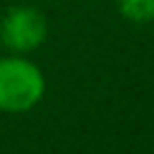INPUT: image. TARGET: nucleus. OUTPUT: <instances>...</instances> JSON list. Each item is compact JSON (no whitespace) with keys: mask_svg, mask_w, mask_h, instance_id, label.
Masks as SVG:
<instances>
[{"mask_svg":"<svg viewBox=\"0 0 154 154\" xmlns=\"http://www.w3.org/2000/svg\"><path fill=\"white\" fill-rule=\"evenodd\" d=\"M46 94V77L38 65L26 58H0V111L24 113Z\"/></svg>","mask_w":154,"mask_h":154,"instance_id":"obj_1","label":"nucleus"},{"mask_svg":"<svg viewBox=\"0 0 154 154\" xmlns=\"http://www.w3.org/2000/svg\"><path fill=\"white\" fill-rule=\"evenodd\" d=\"M118 10L125 19L135 24L154 22V0H118Z\"/></svg>","mask_w":154,"mask_h":154,"instance_id":"obj_3","label":"nucleus"},{"mask_svg":"<svg viewBox=\"0 0 154 154\" xmlns=\"http://www.w3.org/2000/svg\"><path fill=\"white\" fill-rule=\"evenodd\" d=\"M46 36H48V22L43 12L26 5L10 7L0 22V38L14 53H29L38 48L46 41Z\"/></svg>","mask_w":154,"mask_h":154,"instance_id":"obj_2","label":"nucleus"}]
</instances>
